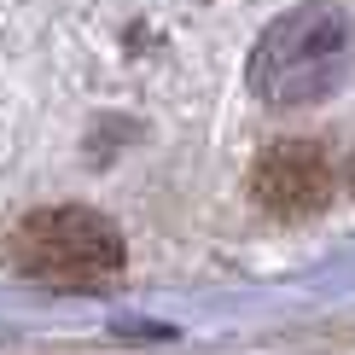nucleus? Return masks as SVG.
<instances>
[{"mask_svg":"<svg viewBox=\"0 0 355 355\" xmlns=\"http://www.w3.org/2000/svg\"><path fill=\"white\" fill-rule=\"evenodd\" d=\"M355 64V24L344 6H297L279 24H268V35L250 53V87L262 105H309L327 99Z\"/></svg>","mask_w":355,"mask_h":355,"instance_id":"obj_1","label":"nucleus"},{"mask_svg":"<svg viewBox=\"0 0 355 355\" xmlns=\"http://www.w3.org/2000/svg\"><path fill=\"white\" fill-rule=\"evenodd\" d=\"M6 262L24 279H53V286H94V279L123 274V233L105 216L82 210H29L6 233Z\"/></svg>","mask_w":355,"mask_h":355,"instance_id":"obj_2","label":"nucleus"},{"mask_svg":"<svg viewBox=\"0 0 355 355\" xmlns=\"http://www.w3.org/2000/svg\"><path fill=\"white\" fill-rule=\"evenodd\" d=\"M332 192V164L320 146L309 140H286V146H268L250 169V198L262 204L268 216H315Z\"/></svg>","mask_w":355,"mask_h":355,"instance_id":"obj_3","label":"nucleus"},{"mask_svg":"<svg viewBox=\"0 0 355 355\" xmlns=\"http://www.w3.org/2000/svg\"><path fill=\"white\" fill-rule=\"evenodd\" d=\"M349 192H355V157H349Z\"/></svg>","mask_w":355,"mask_h":355,"instance_id":"obj_4","label":"nucleus"}]
</instances>
